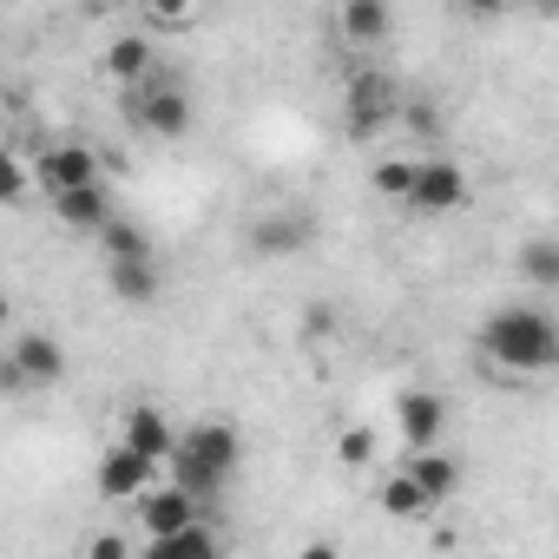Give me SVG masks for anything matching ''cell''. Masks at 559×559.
I'll list each match as a JSON object with an SVG mask.
<instances>
[{"instance_id":"cell-18","label":"cell","mask_w":559,"mask_h":559,"mask_svg":"<svg viewBox=\"0 0 559 559\" xmlns=\"http://www.w3.org/2000/svg\"><path fill=\"white\" fill-rule=\"evenodd\" d=\"M428 507H435V493H428L408 467H395V474L382 480V513H389V520H421Z\"/></svg>"},{"instance_id":"cell-25","label":"cell","mask_w":559,"mask_h":559,"mask_svg":"<svg viewBox=\"0 0 559 559\" xmlns=\"http://www.w3.org/2000/svg\"><path fill=\"white\" fill-rule=\"evenodd\" d=\"M132 552V539H119V533H99L93 546H86V559H126Z\"/></svg>"},{"instance_id":"cell-4","label":"cell","mask_w":559,"mask_h":559,"mask_svg":"<svg viewBox=\"0 0 559 559\" xmlns=\"http://www.w3.org/2000/svg\"><path fill=\"white\" fill-rule=\"evenodd\" d=\"M132 119H139L152 139H185V126H191V99H185V86H178L171 73H152V80L132 86Z\"/></svg>"},{"instance_id":"cell-6","label":"cell","mask_w":559,"mask_h":559,"mask_svg":"<svg viewBox=\"0 0 559 559\" xmlns=\"http://www.w3.org/2000/svg\"><path fill=\"white\" fill-rule=\"evenodd\" d=\"M198 493L185 487V480H171V487H152L145 500H139V526H145V539H165V533H178V526H191L198 520Z\"/></svg>"},{"instance_id":"cell-2","label":"cell","mask_w":559,"mask_h":559,"mask_svg":"<svg viewBox=\"0 0 559 559\" xmlns=\"http://www.w3.org/2000/svg\"><path fill=\"white\" fill-rule=\"evenodd\" d=\"M237 461H243V441H237V428L230 421H198V428H185L178 435V454L165 461L198 500H217L224 493V480L237 474Z\"/></svg>"},{"instance_id":"cell-26","label":"cell","mask_w":559,"mask_h":559,"mask_svg":"<svg viewBox=\"0 0 559 559\" xmlns=\"http://www.w3.org/2000/svg\"><path fill=\"white\" fill-rule=\"evenodd\" d=\"M145 8H152L158 21H185V14H191V0H145Z\"/></svg>"},{"instance_id":"cell-12","label":"cell","mask_w":559,"mask_h":559,"mask_svg":"<svg viewBox=\"0 0 559 559\" xmlns=\"http://www.w3.org/2000/svg\"><path fill=\"white\" fill-rule=\"evenodd\" d=\"M99 73H106L112 86H139V80H152V73H158V53H152V40H145V34H119V40L99 53Z\"/></svg>"},{"instance_id":"cell-11","label":"cell","mask_w":559,"mask_h":559,"mask_svg":"<svg viewBox=\"0 0 559 559\" xmlns=\"http://www.w3.org/2000/svg\"><path fill=\"white\" fill-rule=\"evenodd\" d=\"M310 237H317V224H310L304 211H284V217H257V224H250V250H257V257H297Z\"/></svg>"},{"instance_id":"cell-7","label":"cell","mask_w":559,"mask_h":559,"mask_svg":"<svg viewBox=\"0 0 559 559\" xmlns=\"http://www.w3.org/2000/svg\"><path fill=\"white\" fill-rule=\"evenodd\" d=\"M408 204H415V211H454V204H467V171H461L454 158H421Z\"/></svg>"},{"instance_id":"cell-9","label":"cell","mask_w":559,"mask_h":559,"mask_svg":"<svg viewBox=\"0 0 559 559\" xmlns=\"http://www.w3.org/2000/svg\"><path fill=\"white\" fill-rule=\"evenodd\" d=\"M60 376H67V356H60L53 336H40V330L14 336V349H8V382H60Z\"/></svg>"},{"instance_id":"cell-13","label":"cell","mask_w":559,"mask_h":559,"mask_svg":"<svg viewBox=\"0 0 559 559\" xmlns=\"http://www.w3.org/2000/svg\"><path fill=\"white\" fill-rule=\"evenodd\" d=\"M119 441H132L139 454H152V461H171L178 454V428L165 421V408L158 402H139V408H126V435Z\"/></svg>"},{"instance_id":"cell-20","label":"cell","mask_w":559,"mask_h":559,"mask_svg":"<svg viewBox=\"0 0 559 559\" xmlns=\"http://www.w3.org/2000/svg\"><path fill=\"white\" fill-rule=\"evenodd\" d=\"M520 276H526L533 290H559V243H552V237L520 243Z\"/></svg>"},{"instance_id":"cell-8","label":"cell","mask_w":559,"mask_h":559,"mask_svg":"<svg viewBox=\"0 0 559 559\" xmlns=\"http://www.w3.org/2000/svg\"><path fill=\"white\" fill-rule=\"evenodd\" d=\"M53 198V211H60V224L67 230H106L119 211H112V191H106V178H93V185H73V191H47Z\"/></svg>"},{"instance_id":"cell-5","label":"cell","mask_w":559,"mask_h":559,"mask_svg":"<svg viewBox=\"0 0 559 559\" xmlns=\"http://www.w3.org/2000/svg\"><path fill=\"white\" fill-rule=\"evenodd\" d=\"M158 467H165V461H152V454H139L132 441H119V448L99 461V493H106V500H145V493L158 487Z\"/></svg>"},{"instance_id":"cell-27","label":"cell","mask_w":559,"mask_h":559,"mask_svg":"<svg viewBox=\"0 0 559 559\" xmlns=\"http://www.w3.org/2000/svg\"><path fill=\"white\" fill-rule=\"evenodd\" d=\"M408 126H415V132H441V119H435V106H408Z\"/></svg>"},{"instance_id":"cell-21","label":"cell","mask_w":559,"mask_h":559,"mask_svg":"<svg viewBox=\"0 0 559 559\" xmlns=\"http://www.w3.org/2000/svg\"><path fill=\"white\" fill-rule=\"evenodd\" d=\"M415 165H421V158H382V165L369 171V185H376L389 204H408V198H415Z\"/></svg>"},{"instance_id":"cell-17","label":"cell","mask_w":559,"mask_h":559,"mask_svg":"<svg viewBox=\"0 0 559 559\" xmlns=\"http://www.w3.org/2000/svg\"><path fill=\"white\" fill-rule=\"evenodd\" d=\"M112 297L119 304H152L158 297V257H119L112 263Z\"/></svg>"},{"instance_id":"cell-16","label":"cell","mask_w":559,"mask_h":559,"mask_svg":"<svg viewBox=\"0 0 559 559\" xmlns=\"http://www.w3.org/2000/svg\"><path fill=\"white\" fill-rule=\"evenodd\" d=\"M402 467L435 493V507L461 493V461H454V454H441V448H408V461H402Z\"/></svg>"},{"instance_id":"cell-14","label":"cell","mask_w":559,"mask_h":559,"mask_svg":"<svg viewBox=\"0 0 559 559\" xmlns=\"http://www.w3.org/2000/svg\"><path fill=\"white\" fill-rule=\"evenodd\" d=\"M93 178H106V165L86 145H53L40 158V191H73V185H93Z\"/></svg>"},{"instance_id":"cell-19","label":"cell","mask_w":559,"mask_h":559,"mask_svg":"<svg viewBox=\"0 0 559 559\" xmlns=\"http://www.w3.org/2000/svg\"><path fill=\"white\" fill-rule=\"evenodd\" d=\"M152 546V559H217V533L211 526H178V533H165V539H145Z\"/></svg>"},{"instance_id":"cell-15","label":"cell","mask_w":559,"mask_h":559,"mask_svg":"<svg viewBox=\"0 0 559 559\" xmlns=\"http://www.w3.org/2000/svg\"><path fill=\"white\" fill-rule=\"evenodd\" d=\"M389 27H395L389 0H343V8H336V34L349 47H376V40H389Z\"/></svg>"},{"instance_id":"cell-23","label":"cell","mask_w":559,"mask_h":559,"mask_svg":"<svg viewBox=\"0 0 559 559\" xmlns=\"http://www.w3.org/2000/svg\"><path fill=\"white\" fill-rule=\"evenodd\" d=\"M27 185H34L27 158H21V152H8V165H0V198H8V204H27V198H34Z\"/></svg>"},{"instance_id":"cell-3","label":"cell","mask_w":559,"mask_h":559,"mask_svg":"<svg viewBox=\"0 0 559 559\" xmlns=\"http://www.w3.org/2000/svg\"><path fill=\"white\" fill-rule=\"evenodd\" d=\"M395 112H402V86L389 73H376V67L349 73V86H343V126H349V139H376Z\"/></svg>"},{"instance_id":"cell-28","label":"cell","mask_w":559,"mask_h":559,"mask_svg":"<svg viewBox=\"0 0 559 559\" xmlns=\"http://www.w3.org/2000/svg\"><path fill=\"white\" fill-rule=\"evenodd\" d=\"M461 8H474V14H500L507 0H461Z\"/></svg>"},{"instance_id":"cell-1","label":"cell","mask_w":559,"mask_h":559,"mask_svg":"<svg viewBox=\"0 0 559 559\" xmlns=\"http://www.w3.org/2000/svg\"><path fill=\"white\" fill-rule=\"evenodd\" d=\"M480 356L500 376H546L559 369V317L539 304H507L480 323Z\"/></svg>"},{"instance_id":"cell-22","label":"cell","mask_w":559,"mask_h":559,"mask_svg":"<svg viewBox=\"0 0 559 559\" xmlns=\"http://www.w3.org/2000/svg\"><path fill=\"white\" fill-rule=\"evenodd\" d=\"M99 243H106V263H119V257H152V237H145L132 217H112V224L99 230Z\"/></svg>"},{"instance_id":"cell-10","label":"cell","mask_w":559,"mask_h":559,"mask_svg":"<svg viewBox=\"0 0 559 559\" xmlns=\"http://www.w3.org/2000/svg\"><path fill=\"white\" fill-rule=\"evenodd\" d=\"M395 421H402V441L408 448H441V428H448V402L428 395V389H408L395 402Z\"/></svg>"},{"instance_id":"cell-29","label":"cell","mask_w":559,"mask_h":559,"mask_svg":"<svg viewBox=\"0 0 559 559\" xmlns=\"http://www.w3.org/2000/svg\"><path fill=\"white\" fill-rule=\"evenodd\" d=\"M526 8H559V0H526Z\"/></svg>"},{"instance_id":"cell-24","label":"cell","mask_w":559,"mask_h":559,"mask_svg":"<svg viewBox=\"0 0 559 559\" xmlns=\"http://www.w3.org/2000/svg\"><path fill=\"white\" fill-rule=\"evenodd\" d=\"M336 461H343V467H369V461H376V428H349V435L336 441Z\"/></svg>"}]
</instances>
